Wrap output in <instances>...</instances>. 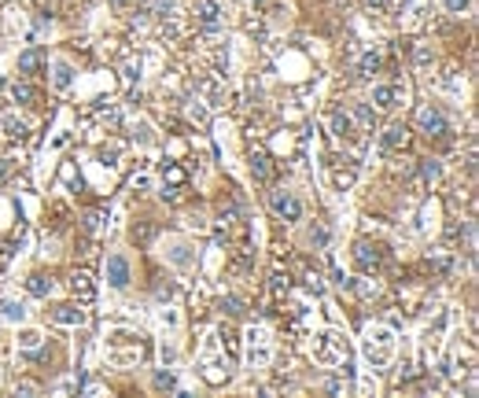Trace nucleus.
<instances>
[{
  "mask_svg": "<svg viewBox=\"0 0 479 398\" xmlns=\"http://www.w3.org/2000/svg\"><path fill=\"white\" fill-rule=\"evenodd\" d=\"M439 174H442L439 159H424V163H420V181H424V185H428V181H439Z\"/></svg>",
  "mask_w": 479,
  "mask_h": 398,
  "instance_id": "obj_25",
  "label": "nucleus"
},
{
  "mask_svg": "<svg viewBox=\"0 0 479 398\" xmlns=\"http://www.w3.org/2000/svg\"><path fill=\"white\" fill-rule=\"evenodd\" d=\"M133 141L147 148V144H152V141H155V133H152V126H147V122H136V126H133Z\"/></svg>",
  "mask_w": 479,
  "mask_h": 398,
  "instance_id": "obj_29",
  "label": "nucleus"
},
{
  "mask_svg": "<svg viewBox=\"0 0 479 398\" xmlns=\"http://www.w3.org/2000/svg\"><path fill=\"white\" fill-rule=\"evenodd\" d=\"M306 288H310V292L317 295V292H321L325 284H321V277H317V273H310V277H306Z\"/></svg>",
  "mask_w": 479,
  "mask_h": 398,
  "instance_id": "obj_42",
  "label": "nucleus"
},
{
  "mask_svg": "<svg viewBox=\"0 0 479 398\" xmlns=\"http://www.w3.org/2000/svg\"><path fill=\"white\" fill-rule=\"evenodd\" d=\"M218 339H221V347H225V354H229V358H236V350H240V339H236V332H232V328H221V332H218Z\"/></svg>",
  "mask_w": 479,
  "mask_h": 398,
  "instance_id": "obj_26",
  "label": "nucleus"
},
{
  "mask_svg": "<svg viewBox=\"0 0 479 398\" xmlns=\"http://www.w3.org/2000/svg\"><path fill=\"white\" fill-rule=\"evenodd\" d=\"M23 314H26L23 303H4V317L8 321H23Z\"/></svg>",
  "mask_w": 479,
  "mask_h": 398,
  "instance_id": "obj_38",
  "label": "nucleus"
},
{
  "mask_svg": "<svg viewBox=\"0 0 479 398\" xmlns=\"http://www.w3.org/2000/svg\"><path fill=\"white\" fill-rule=\"evenodd\" d=\"M103 270H108V284L111 288H130V258L125 255H108V266H103Z\"/></svg>",
  "mask_w": 479,
  "mask_h": 398,
  "instance_id": "obj_7",
  "label": "nucleus"
},
{
  "mask_svg": "<svg viewBox=\"0 0 479 398\" xmlns=\"http://www.w3.org/2000/svg\"><path fill=\"white\" fill-rule=\"evenodd\" d=\"M317 361H325V365H343L347 369V358H350V350H347V339H339L336 332H325L321 339H317Z\"/></svg>",
  "mask_w": 479,
  "mask_h": 398,
  "instance_id": "obj_2",
  "label": "nucleus"
},
{
  "mask_svg": "<svg viewBox=\"0 0 479 398\" xmlns=\"http://www.w3.org/2000/svg\"><path fill=\"white\" fill-rule=\"evenodd\" d=\"M163 181H166V188H181L188 181V174H185V166H177V163H166V170H163Z\"/></svg>",
  "mask_w": 479,
  "mask_h": 398,
  "instance_id": "obj_21",
  "label": "nucleus"
},
{
  "mask_svg": "<svg viewBox=\"0 0 479 398\" xmlns=\"http://www.w3.org/2000/svg\"><path fill=\"white\" fill-rule=\"evenodd\" d=\"M287 288H292V277H287V273L281 277V273H276L273 284H269V292H273V295H287Z\"/></svg>",
  "mask_w": 479,
  "mask_h": 398,
  "instance_id": "obj_31",
  "label": "nucleus"
},
{
  "mask_svg": "<svg viewBox=\"0 0 479 398\" xmlns=\"http://www.w3.org/2000/svg\"><path fill=\"white\" fill-rule=\"evenodd\" d=\"M30 295H37V299H45V295H52V281H48V277L45 273H34V277H30Z\"/></svg>",
  "mask_w": 479,
  "mask_h": 398,
  "instance_id": "obj_23",
  "label": "nucleus"
},
{
  "mask_svg": "<svg viewBox=\"0 0 479 398\" xmlns=\"http://www.w3.org/2000/svg\"><path fill=\"white\" fill-rule=\"evenodd\" d=\"M350 118H354L361 129H372V126H376V107H372V103H354Z\"/></svg>",
  "mask_w": 479,
  "mask_h": 398,
  "instance_id": "obj_20",
  "label": "nucleus"
},
{
  "mask_svg": "<svg viewBox=\"0 0 479 398\" xmlns=\"http://www.w3.org/2000/svg\"><path fill=\"white\" fill-rule=\"evenodd\" d=\"M221 0H199L196 4V19H199V26L203 30H218V23H221Z\"/></svg>",
  "mask_w": 479,
  "mask_h": 398,
  "instance_id": "obj_10",
  "label": "nucleus"
},
{
  "mask_svg": "<svg viewBox=\"0 0 479 398\" xmlns=\"http://www.w3.org/2000/svg\"><path fill=\"white\" fill-rule=\"evenodd\" d=\"M100 225H103V210H89V214H85V229H89V232H96Z\"/></svg>",
  "mask_w": 479,
  "mask_h": 398,
  "instance_id": "obj_36",
  "label": "nucleus"
},
{
  "mask_svg": "<svg viewBox=\"0 0 479 398\" xmlns=\"http://www.w3.org/2000/svg\"><path fill=\"white\" fill-rule=\"evenodd\" d=\"M12 100L23 103V107H34V103H37V89H34L30 81H15V85H12Z\"/></svg>",
  "mask_w": 479,
  "mask_h": 398,
  "instance_id": "obj_19",
  "label": "nucleus"
},
{
  "mask_svg": "<svg viewBox=\"0 0 479 398\" xmlns=\"http://www.w3.org/2000/svg\"><path fill=\"white\" fill-rule=\"evenodd\" d=\"M221 310H225L229 317H243V299L240 295H225L221 299Z\"/></svg>",
  "mask_w": 479,
  "mask_h": 398,
  "instance_id": "obj_27",
  "label": "nucleus"
},
{
  "mask_svg": "<svg viewBox=\"0 0 479 398\" xmlns=\"http://www.w3.org/2000/svg\"><path fill=\"white\" fill-rule=\"evenodd\" d=\"M114 347H144V336L136 328H111L108 332V350Z\"/></svg>",
  "mask_w": 479,
  "mask_h": 398,
  "instance_id": "obj_11",
  "label": "nucleus"
},
{
  "mask_svg": "<svg viewBox=\"0 0 479 398\" xmlns=\"http://www.w3.org/2000/svg\"><path fill=\"white\" fill-rule=\"evenodd\" d=\"M70 292H74V295H78V299H81V303H89V299L96 295V284H92V273H89V270H78V273H74V277H70Z\"/></svg>",
  "mask_w": 479,
  "mask_h": 398,
  "instance_id": "obj_13",
  "label": "nucleus"
},
{
  "mask_svg": "<svg viewBox=\"0 0 479 398\" xmlns=\"http://www.w3.org/2000/svg\"><path fill=\"white\" fill-rule=\"evenodd\" d=\"M395 354V332L391 328H369L365 336V358L372 361V369H383Z\"/></svg>",
  "mask_w": 479,
  "mask_h": 398,
  "instance_id": "obj_1",
  "label": "nucleus"
},
{
  "mask_svg": "<svg viewBox=\"0 0 479 398\" xmlns=\"http://www.w3.org/2000/svg\"><path fill=\"white\" fill-rule=\"evenodd\" d=\"M380 52H365V56H361L358 59V74H361V78H372V74H376L380 70Z\"/></svg>",
  "mask_w": 479,
  "mask_h": 398,
  "instance_id": "obj_22",
  "label": "nucleus"
},
{
  "mask_svg": "<svg viewBox=\"0 0 479 398\" xmlns=\"http://www.w3.org/2000/svg\"><path fill=\"white\" fill-rule=\"evenodd\" d=\"M52 317H56V325H67V328L85 325V310H81V306H59Z\"/></svg>",
  "mask_w": 479,
  "mask_h": 398,
  "instance_id": "obj_17",
  "label": "nucleus"
},
{
  "mask_svg": "<svg viewBox=\"0 0 479 398\" xmlns=\"http://www.w3.org/2000/svg\"><path fill=\"white\" fill-rule=\"evenodd\" d=\"M431 63H435L431 45H417V67H431Z\"/></svg>",
  "mask_w": 479,
  "mask_h": 398,
  "instance_id": "obj_32",
  "label": "nucleus"
},
{
  "mask_svg": "<svg viewBox=\"0 0 479 398\" xmlns=\"http://www.w3.org/2000/svg\"><path fill=\"white\" fill-rule=\"evenodd\" d=\"M155 387H159V391H174L177 380H174L170 372H155Z\"/></svg>",
  "mask_w": 479,
  "mask_h": 398,
  "instance_id": "obj_37",
  "label": "nucleus"
},
{
  "mask_svg": "<svg viewBox=\"0 0 479 398\" xmlns=\"http://www.w3.org/2000/svg\"><path fill=\"white\" fill-rule=\"evenodd\" d=\"M251 266H254V251H247V247H243V251L232 258V270H236V273H247Z\"/></svg>",
  "mask_w": 479,
  "mask_h": 398,
  "instance_id": "obj_28",
  "label": "nucleus"
},
{
  "mask_svg": "<svg viewBox=\"0 0 479 398\" xmlns=\"http://www.w3.org/2000/svg\"><path fill=\"white\" fill-rule=\"evenodd\" d=\"M402 85H376L372 89V103H376V111H395V107L402 103Z\"/></svg>",
  "mask_w": 479,
  "mask_h": 398,
  "instance_id": "obj_8",
  "label": "nucleus"
},
{
  "mask_svg": "<svg viewBox=\"0 0 479 398\" xmlns=\"http://www.w3.org/2000/svg\"><path fill=\"white\" fill-rule=\"evenodd\" d=\"M354 262L361 273H376L383 270V247L380 243H369V240H358L354 243Z\"/></svg>",
  "mask_w": 479,
  "mask_h": 398,
  "instance_id": "obj_5",
  "label": "nucleus"
},
{
  "mask_svg": "<svg viewBox=\"0 0 479 398\" xmlns=\"http://www.w3.org/2000/svg\"><path fill=\"white\" fill-rule=\"evenodd\" d=\"M41 343H45V336H41L37 328H23V332H19V347H23V350H37Z\"/></svg>",
  "mask_w": 479,
  "mask_h": 398,
  "instance_id": "obj_24",
  "label": "nucleus"
},
{
  "mask_svg": "<svg viewBox=\"0 0 479 398\" xmlns=\"http://www.w3.org/2000/svg\"><path fill=\"white\" fill-rule=\"evenodd\" d=\"M48 67V56H45V48H26V52H19V74L23 78H37L41 70Z\"/></svg>",
  "mask_w": 479,
  "mask_h": 398,
  "instance_id": "obj_6",
  "label": "nucleus"
},
{
  "mask_svg": "<svg viewBox=\"0 0 479 398\" xmlns=\"http://www.w3.org/2000/svg\"><path fill=\"white\" fill-rule=\"evenodd\" d=\"M152 236H155V229H152V225H147V221H141V225H133V240H141V243H147V240H152Z\"/></svg>",
  "mask_w": 479,
  "mask_h": 398,
  "instance_id": "obj_34",
  "label": "nucleus"
},
{
  "mask_svg": "<svg viewBox=\"0 0 479 398\" xmlns=\"http://www.w3.org/2000/svg\"><path fill=\"white\" fill-rule=\"evenodd\" d=\"M269 210L281 221H299L303 218V199L287 188H276V192H269Z\"/></svg>",
  "mask_w": 479,
  "mask_h": 398,
  "instance_id": "obj_3",
  "label": "nucleus"
},
{
  "mask_svg": "<svg viewBox=\"0 0 479 398\" xmlns=\"http://www.w3.org/2000/svg\"><path fill=\"white\" fill-rule=\"evenodd\" d=\"M155 295H159V299H170V295H174V284H159Z\"/></svg>",
  "mask_w": 479,
  "mask_h": 398,
  "instance_id": "obj_45",
  "label": "nucleus"
},
{
  "mask_svg": "<svg viewBox=\"0 0 479 398\" xmlns=\"http://www.w3.org/2000/svg\"><path fill=\"white\" fill-rule=\"evenodd\" d=\"M108 4H114V8H122V4H125V0H108Z\"/></svg>",
  "mask_w": 479,
  "mask_h": 398,
  "instance_id": "obj_49",
  "label": "nucleus"
},
{
  "mask_svg": "<svg viewBox=\"0 0 479 398\" xmlns=\"http://www.w3.org/2000/svg\"><path fill=\"white\" fill-rule=\"evenodd\" d=\"M203 376H207L210 384H221V380H225V372H218V365H207V372H203Z\"/></svg>",
  "mask_w": 479,
  "mask_h": 398,
  "instance_id": "obj_41",
  "label": "nucleus"
},
{
  "mask_svg": "<svg viewBox=\"0 0 479 398\" xmlns=\"http://www.w3.org/2000/svg\"><path fill=\"white\" fill-rule=\"evenodd\" d=\"M310 243L314 247H325L328 243V229H325V225H314V229H310Z\"/></svg>",
  "mask_w": 479,
  "mask_h": 398,
  "instance_id": "obj_35",
  "label": "nucleus"
},
{
  "mask_svg": "<svg viewBox=\"0 0 479 398\" xmlns=\"http://www.w3.org/2000/svg\"><path fill=\"white\" fill-rule=\"evenodd\" d=\"M0 137H4V141H12V144H23L26 137H30V126L19 115H4V118H0Z\"/></svg>",
  "mask_w": 479,
  "mask_h": 398,
  "instance_id": "obj_9",
  "label": "nucleus"
},
{
  "mask_svg": "<svg viewBox=\"0 0 479 398\" xmlns=\"http://www.w3.org/2000/svg\"><path fill=\"white\" fill-rule=\"evenodd\" d=\"M417 126H420V133H428V137H446L450 133V122H446V115L435 103H424L417 111Z\"/></svg>",
  "mask_w": 479,
  "mask_h": 398,
  "instance_id": "obj_4",
  "label": "nucleus"
},
{
  "mask_svg": "<svg viewBox=\"0 0 479 398\" xmlns=\"http://www.w3.org/2000/svg\"><path fill=\"white\" fill-rule=\"evenodd\" d=\"M188 115H192V122H207V111H203V107H199V103H196V107H192V111H188Z\"/></svg>",
  "mask_w": 479,
  "mask_h": 398,
  "instance_id": "obj_44",
  "label": "nucleus"
},
{
  "mask_svg": "<svg viewBox=\"0 0 479 398\" xmlns=\"http://www.w3.org/2000/svg\"><path fill=\"white\" fill-rule=\"evenodd\" d=\"M332 185L343 192V188H350L354 185V170H332Z\"/></svg>",
  "mask_w": 479,
  "mask_h": 398,
  "instance_id": "obj_30",
  "label": "nucleus"
},
{
  "mask_svg": "<svg viewBox=\"0 0 479 398\" xmlns=\"http://www.w3.org/2000/svg\"><path fill=\"white\" fill-rule=\"evenodd\" d=\"M163 325H170V328L177 325V314H174V310H166V314H163Z\"/></svg>",
  "mask_w": 479,
  "mask_h": 398,
  "instance_id": "obj_46",
  "label": "nucleus"
},
{
  "mask_svg": "<svg viewBox=\"0 0 479 398\" xmlns=\"http://www.w3.org/2000/svg\"><path fill=\"white\" fill-rule=\"evenodd\" d=\"M125 78H141V63H125Z\"/></svg>",
  "mask_w": 479,
  "mask_h": 398,
  "instance_id": "obj_43",
  "label": "nucleus"
},
{
  "mask_svg": "<svg viewBox=\"0 0 479 398\" xmlns=\"http://www.w3.org/2000/svg\"><path fill=\"white\" fill-rule=\"evenodd\" d=\"M15 395H37V384H30V380H19V384H15Z\"/></svg>",
  "mask_w": 479,
  "mask_h": 398,
  "instance_id": "obj_40",
  "label": "nucleus"
},
{
  "mask_svg": "<svg viewBox=\"0 0 479 398\" xmlns=\"http://www.w3.org/2000/svg\"><path fill=\"white\" fill-rule=\"evenodd\" d=\"M74 85V67L67 59H56V67H52V89L56 92H67Z\"/></svg>",
  "mask_w": 479,
  "mask_h": 398,
  "instance_id": "obj_14",
  "label": "nucleus"
},
{
  "mask_svg": "<svg viewBox=\"0 0 479 398\" xmlns=\"http://www.w3.org/2000/svg\"><path fill=\"white\" fill-rule=\"evenodd\" d=\"M468 4H472V0H442L446 15H461V12H468Z\"/></svg>",
  "mask_w": 479,
  "mask_h": 398,
  "instance_id": "obj_33",
  "label": "nucleus"
},
{
  "mask_svg": "<svg viewBox=\"0 0 479 398\" xmlns=\"http://www.w3.org/2000/svg\"><path fill=\"white\" fill-rule=\"evenodd\" d=\"M372 8H376V12H383V8H387V0H369Z\"/></svg>",
  "mask_w": 479,
  "mask_h": 398,
  "instance_id": "obj_48",
  "label": "nucleus"
},
{
  "mask_svg": "<svg viewBox=\"0 0 479 398\" xmlns=\"http://www.w3.org/2000/svg\"><path fill=\"white\" fill-rule=\"evenodd\" d=\"M100 163L103 166H114V163H119V148H114V144L111 148H100Z\"/></svg>",
  "mask_w": 479,
  "mask_h": 398,
  "instance_id": "obj_39",
  "label": "nucleus"
},
{
  "mask_svg": "<svg viewBox=\"0 0 479 398\" xmlns=\"http://www.w3.org/2000/svg\"><path fill=\"white\" fill-rule=\"evenodd\" d=\"M170 262H174L177 270H192V266H196V255H192L188 243H174L170 247Z\"/></svg>",
  "mask_w": 479,
  "mask_h": 398,
  "instance_id": "obj_18",
  "label": "nucleus"
},
{
  "mask_svg": "<svg viewBox=\"0 0 479 398\" xmlns=\"http://www.w3.org/2000/svg\"><path fill=\"white\" fill-rule=\"evenodd\" d=\"M383 148H387V152H395V148H406L409 144V126L406 122H391L387 129H383Z\"/></svg>",
  "mask_w": 479,
  "mask_h": 398,
  "instance_id": "obj_12",
  "label": "nucleus"
},
{
  "mask_svg": "<svg viewBox=\"0 0 479 398\" xmlns=\"http://www.w3.org/2000/svg\"><path fill=\"white\" fill-rule=\"evenodd\" d=\"M332 133L343 137V141H354V118L347 111H332Z\"/></svg>",
  "mask_w": 479,
  "mask_h": 398,
  "instance_id": "obj_16",
  "label": "nucleus"
},
{
  "mask_svg": "<svg viewBox=\"0 0 479 398\" xmlns=\"http://www.w3.org/2000/svg\"><path fill=\"white\" fill-rule=\"evenodd\" d=\"M8 174H12V163H8V159H0V181H4Z\"/></svg>",
  "mask_w": 479,
  "mask_h": 398,
  "instance_id": "obj_47",
  "label": "nucleus"
},
{
  "mask_svg": "<svg viewBox=\"0 0 479 398\" xmlns=\"http://www.w3.org/2000/svg\"><path fill=\"white\" fill-rule=\"evenodd\" d=\"M251 174H254V181H262V185L273 177V163L265 152H251Z\"/></svg>",
  "mask_w": 479,
  "mask_h": 398,
  "instance_id": "obj_15",
  "label": "nucleus"
}]
</instances>
